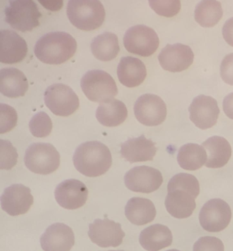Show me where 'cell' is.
<instances>
[{
  "instance_id": "obj_25",
  "label": "cell",
  "mask_w": 233,
  "mask_h": 251,
  "mask_svg": "<svg viewBox=\"0 0 233 251\" xmlns=\"http://www.w3.org/2000/svg\"><path fill=\"white\" fill-rule=\"evenodd\" d=\"M125 215L128 221L134 225H146L155 218V206L149 199L132 198L128 201L125 206Z\"/></svg>"
},
{
  "instance_id": "obj_26",
  "label": "cell",
  "mask_w": 233,
  "mask_h": 251,
  "mask_svg": "<svg viewBox=\"0 0 233 251\" xmlns=\"http://www.w3.org/2000/svg\"><path fill=\"white\" fill-rule=\"evenodd\" d=\"M128 114L126 105L122 101L113 99L107 102L100 103L96 112V117L102 125L114 127L125 122Z\"/></svg>"
},
{
  "instance_id": "obj_5",
  "label": "cell",
  "mask_w": 233,
  "mask_h": 251,
  "mask_svg": "<svg viewBox=\"0 0 233 251\" xmlns=\"http://www.w3.org/2000/svg\"><path fill=\"white\" fill-rule=\"evenodd\" d=\"M80 86L85 97L97 103L111 101L118 94V88L113 78L102 70H91L81 79Z\"/></svg>"
},
{
  "instance_id": "obj_16",
  "label": "cell",
  "mask_w": 233,
  "mask_h": 251,
  "mask_svg": "<svg viewBox=\"0 0 233 251\" xmlns=\"http://www.w3.org/2000/svg\"><path fill=\"white\" fill-rule=\"evenodd\" d=\"M33 203L29 188L23 184H13L4 190L1 197V207L10 216L26 213Z\"/></svg>"
},
{
  "instance_id": "obj_30",
  "label": "cell",
  "mask_w": 233,
  "mask_h": 251,
  "mask_svg": "<svg viewBox=\"0 0 233 251\" xmlns=\"http://www.w3.org/2000/svg\"><path fill=\"white\" fill-rule=\"evenodd\" d=\"M31 134L36 137H46L50 135L52 129V123L50 116L44 113L39 112L31 119L29 124Z\"/></svg>"
},
{
  "instance_id": "obj_35",
  "label": "cell",
  "mask_w": 233,
  "mask_h": 251,
  "mask_svg": "<svg viewBox=\"0 0 233 251\" xmlns=\"http://www.w3.org/2000/svg\"><path fill=\"white\" fill-rule=\"evenodd\" d=\"M220 74L224 82L233 86V53L228 54L222 60Z\"/></svg>"
},
{
  "instance_id": "obj_10",
  "label": "cell",
  "mask_w": 233,
  "mask_h": 251,
  "mask_svg": "<svg viewBox=\"0 0 233 251\" xmlns=\"http://www.w3.org/2000/svg\"><path fill=\"white\" fill-rule=\"evenodd\" d=\"M232 212L229 204L220 199L208 201L200 213L201 226L208 232H220L231 223Z\"/></svg>"
},
{
  "instance_id": "obj_7",
  "label": "cell",
  "mask_w": 233,
  "mask_h": 251,
  "mask_svg": "<svg viewBox=\"0 0 233 251\" xmlns=\"http://www.w3.org/2000/svg\"><path fill=\"white\" fill-rule=\"evenodd\" d=\"M5 22L16 30L31 31L39 25L41 13L32 0H10L6 7Z\"/></svg>"
},
{
  "instance_id": "obj_40",
  "label": "cell",
  "mask_w": 233,
  "mask_h": 251,
  "mask_svg": "<svg viewBox=\"0 0 233 251\" xmlns=\"http://www.w3.org/2000/svg\"></svg>"
},
{
  "instance_id": "obj_18",
  "label": "cell",
  "mask_w": 233,
  "mask_h": 251,
  "mask_svg": "<svg viewBox=\"0 0 233 251\" xmlns=\"http://www.w3.org/2000/svg\"><path fill=\"white\" fill-rule=\"evenodd\" d=\"M40 243L44 251H70L75 245V234L70 227L57 223L47 228Z\"/></svg>"
},
{
  "instance_id": "obj_13",
  "label": "cell",
  "mask_w": 233,
  "mask_h": 251,
  "mask_svg": "<svg viewBox=\"0 0 233 251\" xmlns=\"http://www.w3.org/2000/svg\"><path fill=\"white\" fill-rule=\"evenodd\" d=\"M88 234L91 242L101 248L118 247L125 237L121 224L107 218L97 219L90 224Z\"/></svg>"
},
{
  "instance_id": "obj_24",
  "label": "cell",
  "mask_w": 233,
  "mask_h": 251,
  "mask_svg": "<svg viewBox=\"0 0 233 251\" xmlns=\"http://www.w3.org/2000/svg\"><path fill=\"white\" fill-rule=\"evenodd\" d=\"M172 231L166 226L155 224L141 231L139 243L143 249L148 251H158L172 244Z\"/></svg>"
},
{
  "instance_id": "obj_9",
  "label": "cell",
  "mask_w": 233,
  "mask_h": 251,
  "mask_svg": "<svg viewBox=\"0 0 233 251\" xmlns=\"http://www.w3.org/2000/svg\"><path fill=\"white\" fill-rule=\"evenodd\" d=\"M123 41L127 51L141 57L153 55L160 44L155 31L146 25L129 28L125 32Z\"/></svg>"
},
{
  "instance_id": "obj_23",
  "label": "cell",
  "mask_w": 233,
  "mask_h": 251,
  "mask_svg": "<svg viewBox=\"0 0 233 251\" xmlns=\"http://www.w3.org/2000/svg\"><path fill=\"white\" fill-rule=\"evenodd\" d=\"M207 154L206 166L208 168H221L229 162L232 149L229 142L220 136H213L203 143Z\"/></svg>"
},
{
  "instance_id": "obj_20",
  "label": "cell",
  "mask_w": 233,
  "mask_h": 251,
  "mask_svg": "<svg viewBox=\"0 0 233 251\" xmlns=\"http://www.w3.org/2000/svg\"><path fill=\"white\" fill-rule=\"evenodd\" d=\"M157 152L155 144L145 136L129 138L122 143L121 154L130 163L153 160Z\"/></svg>"
},
{
  "instance_id": "obj_29",
  "label": "cell",
  "mask_w": 233,
  "mask_h": 251,
  "mask_svg": "<svg viewBox=\"0 0 233 251\" xmlns=\"http://www.w3.org/2000/svg\"><path fill=\"white\" fill-rule=\"evenodd\" d=\"M223 16L222 4L217 0H203L195 8L196 22L203 27H212L219 23Z\"/></svg>"
},
{
  "instance_id": "obj_4",
  "label": "cell",
  "mask_w": 233,
  "mask_h": 251,
  "mask_svg": "<svg viewBox=\"0 0 233 251\" xmlns=\"http://www.w3.org/2000/svg\"><path fill=\"white\" fill-rule=\"evenodd\" d=\"M67 16L75 27L91 31L102 26L105 11L100 0H69Z\"/></svg>"
},
{
  "instance_id": "obj_17",
  "label": "cell",
  "mask_w": 233,
  "mask_h": 251,
  "mask_svg": "<svg viewBox=\"0 0 233 251\" xmlns=\"http://www.w3.org/2000/svg\"><path fill=\"white\" fill-rule=\"evenodd\" d=\"M88 190L85 184L77 179H68L60 183L54 190L56 201L66 209H79L88 199Z\"/></svg>"
},
{
  "instance_id": "obj_1",
  "label": "cell",
  "mask_w": 233,
  "mask_h": 251,
  "mask_svg": "<svg viewBox=\"0 0 233 251\" xmlns=\"http://www.w3.org/2000/svg\"><path fill=\"white\" fill-rule=\"evenodd\" d=\"M200 192V183L194 176L177 174L168 184V195L165 201L166 210L178 219L189 218L197 207L195 200Z\"/></svg>"
},
{
  "instance_id": "obj_37",
  "label": "cell",
  "mask_w": 233,
  "mask_h": 251,
  "mask_svg": "<svg viewBox=\"0 0 233 251\" xmlns=\"http://www.w3.org/2000/svg\"><path fill=\"white\" fill-rule=\"evenodd\" d=\"M44 8L50 11H58L63 7V0H38Z\"/></svg>"
},
{
  "instance_id": "obj_11",
  "label": "cell",
  "mask_w": 233,
  "mask_h": 251,
  "mask_svg": "<svg viewBox=\"0 0 233 251\" xmlns=\"http://www.w3.org/2000/svg\"><path fill=\"white\" fill-rule=\"evenodd\" d=\"M134 113L141 125L156 126L166 120L167 108L166 103L160 97L147 94L141 96L135 101Z\"/></svg>"
},
{
  "instance_id": "obj_36",
  "label": "cell",
  "mask_w": 233,
  "mask_h": 251,
  "mask_svg": "<svg viewBox=\"0 0 233 251\" xmlns=\"http://www.w3.org/2000/svg\"><path fill=\"white\" fill-rule=\"evenodd\" d=\"M222 34L225 41L233 47V17L225 22L222 29Z\"/></svg>"
},
{
  "instance_id": "obj_39",
  "label": "cell",
  "mask_w": 233,
  "mask_h": 251,
  "mask_svg": "<svg viewBox=\"0 0 233 251\" xmlns=\"http://www.w3.org/2000/svg\"><path fill=\"white\" fill-rule=\"evenodd\" d=\"M181 251L175 250V249H172V250H169V251Z\"/></svg>"
},
{
  "instance_id": "obj_22",
  "label": "cell",
  "mask_w": 233,
  "mask_h": 251,
  "mask_svg": "<svg viewBox=\"0 0 233 251\" xmlns=\"http://www.w3.org/2000/svg\"><path fill=\"white\" fill-rule=\"evenodd\" d=\"M28 90V82L23 72L15 68L0 71V91L8 98L24 97Z\"/></svg>"
},
{
  "instance_id": "obj_14",
  "label": "cell",
  "mask_w": 233,
  "mask_h": 251,
  "mask_svg": "<svg viewBox=\"0 0 233 251\" xmlns=\"http://www.w3.org/2000/svg\"><path fill=\"white\" fill-rule=\"evenodd\" d=\"M190 120L200 129L212 128L217 123L220 110L217 101L211 97L200 95L190 105Z\"/></svg>"
},
{
  "instance_id": "obj_38",
  "label": "cell",
  "mask_w": 233,
  "mask_h": 251,
  "mask_svg": "<svg viewBox=\"0 0 233 251\" xmlns=\"http://www.w3.org/2000/svg\"><path fill=\"white\" fill-rule=\"evenodd\" d=\"M223 110L226 116L233 120V93L227 96L224 100Z\"/></svg>"
},
{
  "instance_id": "obj_28",
  "label": "cell",
  "mask_w": 233,
  "mask_h": 251,
  "mask_svg": "<svg viewBox=\"0 0 233 251\" xmlns=\"http://www.w3.org/2000/svg\"><path fill=\"white\" fill-rule=\"evenodd\" d=\"M207 154L203 146L195 143H188L180 149L178 162L182 169L197 171L207 162Z\"/></svg>"
},
{
  "instance_id": "obj_33",
  "label": "cell",
  "mask_w": 233,
  "mask_h": 251,
  "mask_svg": "<svg viewBox=\"0 0 233 251\" xmlns=\"http://www.w3.org/2000/svg\"><path fill=\"white\" fill-rule=\"evenodd\" d=\"M17 113L16 110L5 104L0 105V133L10 131L17 123Z\"/></svg>"
},
{
  "instance_id": "obj_27",
  "label": "cell",
  "mask_w": 233,
  "mask_h": 251,
  "mask_svg": "<svg viewBox=\"0 0 233 251\" xmlns=\"http://www.w3.org/2000/svg\"><path fill=\"white\" fill-rule=\"evenodd\" d=\"M91 50L93 55L99 60L110 61L116 58L120 50L118 37L112 32H104L93 40Z\"/></svg>"
},
{
  "instance_id": "obj_2",
  "label": "cell",
  "mask_w": 233,
  "mask_h": 251,
  "mask_svg": "<svg viewBox=\"0 0 233 251\" xmlns=\"http://www.w3.org/2000/svg\"><path fill=\"white\" fill-rule=\"evenodd\" d=\"M73 163L77 171L85 176H100L111 167V153L101 142H86L77 148Z\"/></svg>"
},
{
  "instance_id": "obj_8",
  "label": "cell",
  "mask_w": 233,
  "mask_h": 251,
  "mask_svg": "<svg viewBox=\"0 0 233 251\" xmlns=\"http://www.w3.org/2000/svg\"><path fill=\"white\" fill-rule=\"evenodd\" d=\"M44 102L53 114L67 117L73 114L79 106V98L66 85L54 84L44 93Z\"/></svg>"
},
{
  "instance_id": "obj_21",
  "label": "cell",
  "mask_w": 233,
  "mask_h": 251,
  "mask_svg": "<svg viewBox=\"0 0 233 251\" xmlns=\"http://www.w3.org/2000/svg\"><path fill=\"white\" fill-rule=\"evenodd\" d=\"M117 75L121 83L128 88L139 86L147 77L145 65L135 57H124L117 68Z\"/></svg>"
},
{
  "instance_id": "obj_15",
  "label": "cell",
  "mask_w": 233,
  "mask_h": 251,
  "mask_svg": "<svg viewBox=\"0 0 233 251\" xmlns=\"http://www.w3.org/2000/svg\"><path fill=\"white\" fill-rule=\"evenodd\" d=\"M194 60V54L191 47L182 44H168L158 55L160 66L173 73L186 70Z\"/></svg>"
},
{
  "instance_id": "obj_34",
  "label": "cell",
  "mask_w": 233,
  "mask_h": 251,
  "mask_svg": "<svg viewBox=\"0 0 233 251\" xmlns=\"http://www.w3.org/2000/svg\"><path fill=\"white\" fill-rule=\"evenodd\" d=\"M193 251H225V246L217 237H203L196 242Z\"/></svg>"
},
{
  "instance_id": "obj_31",
  "label": "cell",
  "mask_w": 233,
  "mask_h": 251,
  "mask_svg": "<svg viewBox=\"0 0 233 251\" xmlns=\"http://www.w3.org/2000/svg\"><path fill=\"white\" fill-rule=\"evenodd\" d=\"M150 7L159 16L170 18L176 16L181 9V0H148Z\"/></svg>"
},
{
  "instance_id": "obj_6",
  "label": "cell",
  "mask_w": 233,
  "mask_h": 251,
  "mask_svg": "<svg viewBox=\"0 0 233 251\" xmlns=\"http://www.w3.org/2000/svg\"><path fill=\"white\" fill-rule=\"evenodd\" d=\"M60 156L50 143H35L25 152V164L31 172L48 175L54 172L60 165Z\"/></svg>"
},
{
  "instance_id": "obj_12",
  "label": "cell",
  "mask_w": 233,
  "mask_h": 251,
  "mask_svg": "<svg viewBox=\"0 0 233 251\" xmlns=\"http://www.w3.org/2000/svg\"><path fill=\"white\" fill-rule=\"evenodd\" d=\"M163 181L158 170L144 165L132 168L125 176V185L135 193H153L160 188Z\"/></svg>"
},
{
  "instance_id": "obj_3",
  "label": "cell",
  "mask_w": 233,
  "mask_h": 251,
  "mask_svg": "<svg viewBox=\"0 0 233 251\" xmlns=\"http://www.w3.org/2000/svg\"><path fill=\"white\" fill-rule=\"evenodd\" d=\"M77 42L72 35L64 32H53L41 37L35 44L37 58L46 64L59 65L73 57Z\"/></svg>"
},
{
  "instance_id": "obj_19",
  "label": "cell",
  "mask_w": 233,
  "mask_h": 251,
  "mask_svg": "<svg viewBox=\"0 0 233 251\" xmlns=\"http://www.w3.org/2000/svg\"><path fill=\"white\" fill-rule=\"evenodd\" d=\"M27 53L25 40L12 30H1L0 33V61L13 64L22 61Z\"/></svg>"
},
{
  "instance_id": "obj_32",
  "label": "cell",
  "mask_w": 233,
  "mask_h": 251,
  "mask_svg": "<svg viewBox=\"0 0 233 251\" xmlns=\"http://www.w3.org/2000/svg\"><path fill=\"white\" fill-rule=\"evenodd\" d=\"M17 159V151L12 143L7 140H1L0 141V168L7 171L11 169L16 165Z\"/></svg>"
}]
</instances>
